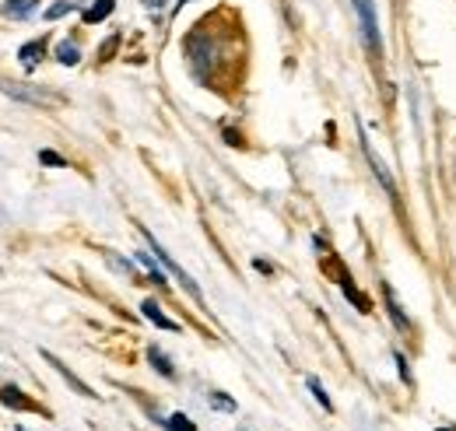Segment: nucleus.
<instances>
[{"label": "nucleus", "mask_w": 456, "mask_h": 431, "mask_svg": "<svg viewBox=\"0 0 456 431\" xmlns=\"http://www.w3.org/2000/svg\"><path fill=\"white\" fill-rule=\"evenodd\" d=\"M354 4V18H358V36L365 43V50L372 56H383V32H379V14L372 0H351Z\"/></svg>", "instance_id": "1"}, {"label": "nucleus", "mask_w": 456, "mask_h": 431, "mask_svg": "<svg viewBox=\"0 0 456 431\" xmlns=\"http://www.w3.org/2000/svg\"><path fill=\"white\" fill-rule=\"evenodd\" d=\"M141 235H144V242L151 246V253H155V260H159V264H162V267L169 270L172 277H175V281L183 284V291H186V295H190V298H193L197 305H204V295H200V288H197V281H193V277H190L186 270H183V267H179V264H175V260H172L169 253L162 249V242H159V239H155V235H151V232H148L144 224H141Z\"/></svg>", "instance_id": "2"}, {"label": "nucleus", "mask_w": 456, "mask_h": 431, "mask_svg": "<svg viewBox=\"0 0 456 431\" xmlns=\"http://www.w3.org/2000/svg\"><path fill=\"white\" fill-rule=\"evenodd\" d=\"M362 151H365V159H369V165H372L376 179H379V183L387 186V193H390V197H397V186H394V175H390V168H387V165L376 159V151H372V144H369L365 137H362Z\"/></svg>", "instance_id": "3"}, {"label": "nucleus", "mask_w": 456, "mask_h": 431, "mask_svg": "<svg viewBox=\"0 0 456 431\" xmlns=\"http://www.w3.org/2000/svg\"><path fill=\"white\" fill-rule=\"evenodd\" d=\"M383 302H387V316L394 320L400 333H407L411 329V320H407V313H403V305L397 302V295H394V288L390 284H383Z\"/></svg>", "instance_id": "4"}, {"label": "nucleus", "mask_w": 456, "mask_h": 431, "mask_svg": "<svg viewBox=\"0 0 456 431\" xmlns=\"http://www.w3.org/2000/svg\"><path fill=\"white\" fill-rule=\"evenodd\" d=\"M141 313H144V320H148V323H155L159 329H169V333H175V329H179V323H175V320H169V316L162 313V305H159L155 298H144V302H141Z\"/></svg>", "instance_id": "5"}, {"label": "nucleus", "mask_w": 456, "mask_h": 431, "mask_svg": "<svg viewBox=\"0 0 456 431\" xmlns=\"http://www.w3.org/2000/svg\"><path fill=\"white\" fill-rule=\"evenodd\" d=\"M43 358H46V362H50V365H53V369H57L60 376L67 378V382H70V386H74V389H77V393H81V396H95V393H92V386H88V382H81V378L74 376V372H70V369H67V365H63V362H60L57 354H50V351H43Z\"/></svg>", "instance_id": "6"}, {"label": "nucleus", "mask_w": 456, "mask_h": 431, "mask_svg": "<svg viewBox=\"0 0 456 431\" xmlns=\"http://www.w3.org/2000/svg\"><path fill=\"white\" fill-rule=\"evenodd\" d=\"M148 362H151V369L159 372V376H166V378H175V369H172V358L159 347V344H151L148 347Z\"/></svg>", "instance_id": "7"}, {"label": "nucleus", "mask_w": 456, "mask_h": 431, "mask_svg": "<svg viewBox=\"0 0 456 431\" xmlns=\"http://www.w3.org/2000/svg\"><path fill=\"white\" fill-rule=\"evenodd\" d=\"M43 53H46V43H43V39L25 43V46L18 50V56H21V67H25V70H36V67H39V60H43Z\"/></svg>", "instance_id": "8"}, {"label": "nucleus", "mask_w": 456, "mask_h": 431, "mask_svg": "<svg viewBox=\"0 0 456 431\" xmlns=\"http://www.w3.org/2000/svg\"><path fill=\"white\" fill-rule=\"evenodd\" d=\"M0 403H4V407H14V411H39V407H36L32 400H25L21 389H14V386H4V389H0Z\"/></svg>", "instance_id": "9"}, {"label": "nucleus", "mask_w": 456, "mask_h": 431, "mask_svg": "<svg viewBox=\"0 0 456 431\" xmlns=\"http://www.w3.org/2000/svg\"><path fill=\"white\" fill-rule=\"evenodd\" d=\"M113 11H116V0H95L81 18H85V25H99V21H106Z\"/></svg>", "instance_id": "10"}, {"label": "nucleus", "mask_w": 456, "mask_h": 431, "mask_svg": "<svg viewBox=\"0 0 456 431\" xmlns=\"http://www.w3.org/2000/svg\"><path fill=\"white\" fill-rule=\"evenodd\" d=\"M341 288H344V295H347V302H351V305H358V313H365V316L372 313V302H369V298L351 284V277H347V273H341Z\"/></svg>", "instance_id": "11"}, {"label": "nucleus", "mask_w": 456, "mask_h": 431, "mask_svg": "<svg viewBox=\"0 0 456 431\" xmlns=\"http://www.w3.org/2000/svg\"><path fill=\"white\" fill-rule=\"evenodd\" d=\"M36 7H39V0H4L0 4V11L11 14V18H28Z\"/></svg>", "instance_id": "12"}, {"label": "nucleus", "mask_w": 456, "mask_h": 431, "mask_svg": "<svg viewBox=\"0 0 456 431\" xmlns=\"http://www.w3.org/2000/svg\"><path fill=\"white\" fill-rule=\"evenodd\" d=\"M57 63H63V67H77L81 63V50H77V43H60L57 46Z\"/></svg>", "instance_id": "13"}, {"label": "nucleus", "mask_w": 456, "mask_h": 431, "mask_svg": "<svg viewBox=\"0 0 456 431\" xmlns=\"http://www.w3.org/2000/svg\"><path fill=\"white\" fill-rule=\"evenodd\" d=\"M305 386H309V393L316 396V403H320V407H323V411L330 414V411H334V400L327 396V389H323V382H320V378H316V376H309V378H305Z\"/></svg>", "instance_id": "14"}, {"label": "nucleus", "mask_w": 456, "mask_h": 431, "mask_svg": "<svg viewBox=\"0 0 456 431\" xmlns=\"http://www.w3.org/2000/svg\"><path fill=\"white\" fill-rule=\"evenodd\" d=\"M137 260L144 264V270L151 273V281H155L159 288H166V284H169V281H166V273H169V270H159V260H151L148 253H137Z\"/></svg>", "instance_id": "15"}, {"label": "nucleus", "mask_w": 456, "mask_h": 431, "mask_svg": "<svg viewBox=\"0 0 456 431\" xmlns=\"http://www.w3.org/2000/svg\"><path fill=\"white\" fill-rule=\"evenodd\" d=\"M74 11H77L74 0H57V4L46 7V21H57V18H63V14H74Z\"/></svg>", "instance_id": "16"}, {"label": "nucleus", "mask_w": 456, "mask_h": 431, "mask_svg": "<svg viewBox=\"0 0 456 431\" xmlns=\"http://www.w3.org/2000/svg\"><path fill=\"white\" fill-rule=\"evenodd\" d=\"M166 428L169 431H197V425H193L186 414H172L169 421H166Z\"/></svg>", "instance_id": "17"}, {"label": "nucleus", "mask_w": 456, "mask_h": 431, "mask_svg": "<svg viewBox=\"0 0 456 431\" xmlns=\"http://www.w3.org/2000/svg\"><path fill=\"white\" fill-rule=\"evenodd\" d=\"M394 362H397L400 382H403V386H411L414 378H411V369H407V354H403V351H394Z\"/></svg>", "instance_id": "18"}, {"label": "nucleus", "mask_w": 456, "mask_h": 431, "mask_svg": "<svg viewBox=\"0 0 456 431\" xmlns=\"http://www.w3.org/2000/svg\"><path fill=\"white\" fill-rule=\"evenodd\" d=\"M208 400H211V407H218V411H235V400H228L222 393H211Z\"/></svg>", "instance_id": "19"}, {"label": "nucleus", "mask_w": 456, "mask_h": 431, "mask_svg": "<svg viewBox=\"0 0 456 431\" xmlns=\"http://www.w3.org/2000/svg\"><path fill=\"white\" fill-rule=\"evenodd\" d=\"M39 162H43V165H60V168L67 165V162H63V159L57 155V151H39Z\"/></svg>", "instance_id": "20"}, {"label": "nucleus", "mask_w": 456, "mask_h": 431, "mask_svg": "<svg viewBox=\"0 0 456 431\" xmlns=\"http://www.w3.org/2000/svg\"><path fill=\"white\" fill-rule=\"evenodd\" d=\"M116 46H119V36H113V39H110V43H106V46L99 50V60H113V50H116Z\"/></svg>", "instance_id": "21"}, {"label": "nucleus", "mask_w": 456, "mask_h": 431, "mask_svg": "<svg viewBox=\"0 0 456 431\" xmlns=\"http://www.w3.org/2000/svg\"><path fill=\"white\" fill-rule=\"evenodd\" d=\"M148 11H166V0H141Z\"/></svg>", "instance_id": "22"}, {"label": "nucleus", "mask_w": 456, "mask_h": 431, "mask_svg": "<svg viewBox=\"0 0 456 431\" xmlns=\"http://www.w3.org/2000/svg\"><path fill=\"white\" fill-rule=\"evenodd\" d=\"M253 267L260 270V273H274V267H271V264H267V260H256V264H253Z\"/></svg>", "instance_id": "23"}, {"label": "nucleus", "mask_w": 456, "mask_h": 431, "mask_svg": "<svg viewBox=\"0 0 456 431\" xmlns=\"http://www.w3.org/2000/svg\"><path fill=\"white\" fill-rule=\"evenodd\" d=\"M439 431H456V428H439Z\"/></svg>", "instance_id": "24"}, {"label": "nucleus", "mask_w": 456, "mask_h": 431, "mask_svg": "<svg viewBox=\"0 0 456 431\" xmlns=\"http://www.w3.org/2000/svg\"><path fill=\"white\" fill-rule=\"evenodd\" d=\"M18 431H25V428H18Z\"/></svg>", "instance_id": "25"}]
</instances>
